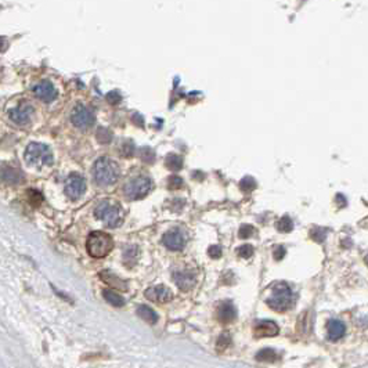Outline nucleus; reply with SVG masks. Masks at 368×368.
Here are the masks:
<instances>
[{"mask_svg":"<svg viewBox=\"0 0 368 368\" xmlns=\"http://www.w3.org/2000/svg\"><path fill=\"white\" fill-rule=\"evenodd\" d=\"M119 175H121V171H119L118 163L112 161L111 158H98L94 163L93 177L94 182L97 183L98 186H112L119 179Z\"/></svg>","mask_w":368,"mask_h":368,"instance_id":"obj_1","label":"nucleus"},{"mask_svg":"<svg viewBox=\"0 0 368 368\" xmlns=\"http://www.w3.org/2000/svg\"><path fill=\"white\" fill-rule=\"evenodd\" d=\"M94 216L97 217L98 220H101L107 227H118L122 224L123 213L122 206L119 205L118 202H114L111 200H104L96 206L94 209Z\"/></svg>","mask_w":368,"mask_h":368,"instance_id":"obj_2","label":"nucleus"},{"mask_svg":"<svg viewBox=\"0 0 368 368\" xmlns=\"http://www.w3.org/2000/svg\"><path fill=\"white\" fill-rule=\"evenodd\" d=\"M25 162L28 163L30 166L34 167H44L53 165V152L49 148V146H46L43 143H31L28 144V147L25 148L24 152Z\"/></svg>","mask_w":368,"mask_h":368,"instance_id":"obj_3","label":"nucleus"},{"mask_svg":"<svg viewBox=\"0 0 368 368\" xmlns=\"http://www.w3.org/2000/svg\"><path fill=\"white\" fill-rule=\"evenodd\" d=\"M273 295L267 299V306L275 312H285L294 306V295L287 282H275L273 285Z\"/></svg>","mask_w":368,"mask_h":368,"instance_id":"obj_4","label":"nucleus"},{"mask_svg":"<svg viewBox=\"0 0 368 368\" xmlns=\"http://www.w3.org/2000/svg\"><path fill=\"white\" fill-rule=\"evenodd\" d=\"M114 248L112 237L103 231H93L88 237L86 249L93 258H105Z\"/></svg>","mask_w":368,"mask_h":368,"instance_id":"obj_5","label":"nucleus"},{"mask_svg":"<svg viewBox=\"0 0 368 368\" xmlns=\"http://www.w3.org/2000/svg\"><path fill=\"white\" fill-rule=\"evenodd\" d=\"M150 190H151V180L146 176L134 177L132 180H129L123 187L125 195L132 201L144 198L150 192Z\"/></svg>","mask_w":368,"mask_h":368,"instance_id":"obj_6","label":"nucleus"},{"mask_svg":"<svg viewBox=\"0 0 368 368\" xmlns=\"http://www.w3.org/2000/svg\"><path fill=\"white\" fill-rule=\"evenodd\" d=\"M96 121L94 112L90 108H88L83 104L75 105L72 112H71V122L78 129H88Z\"/></svg>","mask_w":368,"mask_h":368,"instance_id":"obj_7","label":"nucleus"},{"mask_svg":"<svg viewBox=\"0 0 368 368\" xmlns=\"http://www.w3.org/2000/svg\"><path fill=\"white\" fill-rule=\"evenodd\" d=\"M86 191V180L78 173H72L65 182V194L69 200H79Z\"/></svg>","mask_w":368,"mask_h":368,"instance_id":"obj_8","label":"nucleus"},{"mask_svg":"<svg viewBox=\"0 0 368 368\" xmlns=\"http://www.w3.org/2000/svg\"><path fill=\"white\" fill-rule=\"evenodd\" d=\"M163 245L171 250H182L186 244V237L180 229H172L162 237Z\"/></svg>","mask_w":368,"mask_h":368,"instance_id":"obj_9","label":"nucleus"},{"mask_svg":"<svg viewBox=\"0 0 368 368\" xmlns=\"http://www.w3.org/2000/svg\"><path fill=\"white\" fill-rule=\"evenodd\" d=\"M144 296L151 302H155V303H166L173 298L172 291L165 285H157V287L148 288L144 292Z\"/></svg>","mask_w":368,"mask_h":368,"instance_id":"obj_10","label":"nucleus"},{"mask_svg":"<svg viewBox=\"0 0 368 368\" xmlns=\"http://www.w3.org/2000/svg\"><path fill=\"white\" fill-rule=\"evenodd\" d=\"M34 94L44 103H51L57 97V89L50 80H42L34 88Z\"/></svg>","mask_w":368,"mask_h":368,"instance_id":"obj_11","label":"nucleus"},{"mask_svg":"<svg viewBox=\"0 0 368 368\" xmlns=\"http://www.w3.org/2000/svg\"><path fill=\"white\" fill-rule=\"evenodd\" d=\"M34 107L30 103H21L10 111V119L17 125H25L31 121Z\"/></svg>","mask_w":368,"mask_h":368,"instance_id":"obj_12","label":"nucleus"},{"mask_svg":"<svg viewBox=\"0 0 368 368\" xmlns=\"http://www.w3.org/2000/svg\"><path fill=\"white\" fill-rule=\"evenodd\" d=\"M280 332L278 325L270 320H260L253 327V334L258 338H269V336H277Z\"/></svg>","mask_w":368,"mask_h":368,"instance_id":"obj_13","label":"nucleus"},{"mask_svg":"<svg viewBox=\"0 0 368 368\" xmlns=\"http://www.w3.org/2000/svg\"><path fill=\"white\" fill-rule=\"evenodd\" d=\"M173 280H175L177 287L182 291H184V292L190 291L195 285V275L192 274L190 270L175 271L173 273Z\"/></svg>","mask_w":368,"mask_h":368,"instance_id":"obj_14","label":"nucleus"},{"mask_svg":"<svg viewBox=\"0 0 368 368\" xmlns=\"http://www.w3.org/2000/svg\"><path fill=\"white\" fill-rule=\"evenodd\" d=\"M24 175L20 169L13 166H5L0 169V180L9 183V184H18L22 180Z\"/></svg>","mask_w":368,"mask_h":368,"instance_id":"obj_15","label":"nucleus"},{"mask_svg":"<svg viewBox=\"0 0 368 368\" xmlns=\"http://www.w3.org/2000/svg\"><path fill=\"white\" fill-rule=\"evenodd\" d=\"M237 317V310L234 307V304L231 303V302H224V303H221L219 306V309H217V319L220 320L221 323H231V321H234Z\"/></svg>","mask_w":368,"mask_h":368,"instance_id":"obj_16","label":"nucleus"},{"mask_svg":"<svg viewBox=\"0 0 368 368\" xmlns=\"http://www.w3.org/2000/svg\"><path fill=\"white\" fill-rule=\"evenodd\" d=\"M100 277H101V280H103L105 284H108L109 287H112L115 290L128 291V282H125L123 280H121L118 275L114 274L112 271L109 270L101 271V273H100Z\"/></svg>","mask_w":368,"mask_h":368,"instance_id":"obj_17","label":"nucleus"},{"mask_svg":"<svg viewBox=\"0 0 368 368\" xmlns=\"http://www.w3.org/2000/svg\"><path fill=\"white\" fill-rule=\"evenodd\" d=\"M327 331H328V338L331 341H339L346 332V327L339 320H329L327 324Z\"/></svg>","mask_w":368,"mask_h":368,"instance_id":"obj_18","label":"nucleus"},{"mask_svg":"<svg viewBox=\"0 0 368 368\" xmlns=\"http://www.w3.org/2000/svg\"><path fill=\"white\" fill-rule=\"evenodd\" d=\"M137 314L140 319L144 320L148 324H155L158 321V314L155 313L151 307L146 306V304H140V306H138Z\"/></svg>","mask_w":368,"mask_h":368,"instance_id":"obj_19","label":"nucleus"},{"mask_svg":"<svg viewBox=\"0 0 368 368\" xmlns=\"http://www.w3.org/2000/svg\"><path fill=\"white\" fill-rule=\"evenodd\" d=\"M103 296H104V299L107 300L109 304L115 306V307H122V306H125V299H123L121 295L117 294L115 291L104 290Z\"/></svg>","mask_w":368,"mask_h":368,"instance_id":"obj_20","label":"nucleus"},{"mask_svg":"<svg viewBox=\"0 0 368 368\" xmlns=\"http://www.w3.org/2000/svg\"><path fill=\"white\" fill-rule=\"evenodd\" d=\"M256 360L265 361V363H273L277 360V353H275L274 349H262L260 352L256 353Z\"/></svg>","mask_w":368,"mask_h":368,"instance_id":"obj_21","label":"nucleus"},{"mask_svg":"<svg viewBox=\"0 0 368 368\" xmlns=\"http://www.w3.org/2000/svg\"><path fill=\"white\" fill-rule=\"evenodd\" d=\"M165 165H166L167 169H171V171H180L183 167V159L182 157H179L176 154H171V155H167L166 159H165Z\"/></svg>","mask_w":368,"mask_h":368,"instance_id":"obj_22","label":"nucleus"},{"mask_svg":"<svg viewBox=\"0 0 368 368\" xmlns=\"http://www.w3.org/2000/svg\"><path fill=\"white\" fill-rule=\"evenodd\" d=\"M294 229V221L291 220L288 216L281 217L280 220L277 221V230L281 233H290Z\"/></svg>","mask_w":368,"mask_h":368,"instance_id":"obj_23","label":"nucleus"},{"mask_svg":"<svg viewBox=\"0 0 368 368\" xmlns=\"http://www.w3.org/2000/svg\"><path fill=\"white\" fill-rule=\"evenodd\" d=\"M137 246L129 245L128 248H125V250H123V259H125V262H128V263H134V260L137 258Z\"/></svg>","mask_w":368,"mask_h":368,"instance_id":"obj_24","label":"nucleus"},{"mask_svg":"<svg viewBox=\"0 0 368 368\" xmlns=\"http://www.w3.org/2000/svg\"><path fill=\"white\" fill-rule=\"evenodd\" d=\"M97 140L101 144H108L111 140H112V133L109 132L108 129H105V128H100L97 130Z\"/></svg>","mask_w":368,"mask_h":368,"instance_id":"obj_25","label":"nucleus"},{"mask_svg":"<svg viewBox=\"0 0 368 368\" xmlns=\"http://www.w3.org/2000/svg\"><path fill=\"white\" fill-rule=\"evenodd\" d=\"M240 188L242 191H252L256 188V182L253 177L246 176L240 182Z\"/></svg>","mask_w":368,"mask_h":368,"instance_id":"obj_26","label":"nucleus"},{"mask_svg":"<svg viewBox=\"0 0 368 368\" xmlns=\"http://www.w3.org/2000/svg\"><path fill=\"white\" fill-rule=\"evenodd\" d=\"M230 344H231V336L229 332H223V334L219 336V339H217V348L220 349V350L229 348Z\"/></svg>","mask_w":368,"mask_h":368,"instance_id":"obj_27","label":"nucleus"},{"mask_svg":"<svg viewBox=\"0 0 368 368\" xmlns=\"http://www.w3.org/2000/svg\"><path fill=\"white\" fill-rule=\"evenodd\" d=\"M28 198H30L31 204L35 206H38L40 202L43 201V195L39 191H36V190H30L28 191Z\"/></svg>","mask_w":368,"mask_h":368,"instance_id":"obj_28","label":"nucleus"},{"mask_svg":"<svg viewBox=\"0 0 368 368\" xmlns=\"http://www.w3.org/2000/svg\"><path fill=\"white\" fill-rule=\"evenodd\" d=\"M236 252L241 256V258H245V259H248V258H250V256L253 255V248H252L250 245H248V244H245V245L240 246Z\"/></svg>","mask_w":368,"mask_h":368,"instance_id":"obj_29","label":"nucleus"},{"mask_svg":"<svg viewBox=\"0 0 368 368\" xmlns=\"http://www.w3.org/2000/svg\"><path fill=\"white\" fill-rule=\"evenodd\" d=\"M167 187L171 190H179L183 187V179L179 176H172L167 180Z\"/></svg>","mask_w":368,"mask_h":368,"instance_id":"obj_30","label":"nucleus"},{"mask_svg":"<svg viewBox=\"0 0 368 368\" xmlns=\"http://www.w3.org/2000/svg\"><path fill=\"white\" fill-rule=\"evenodd\" d=\"M253 231H255L253 227L248 226V224H244V226H241L240 234H238V236H240V238H242V240H244V238H249Z\"/></svg>","mask_w":368,"mask_h":368,"instance_id":"obj_31","label":"nucleus"},{"mask_svg":"<svg viewBox=\"0 0 368 368\" xmlns=\"http://www.w3.org/2000/svg\"><path fill=\"white\" fill-rule=\"evenodd\" d=\"M312 238L317 241V242H323L325 238L324 229H314V230H312Z\"/></svg>","mask_w":368,"mask_h":368,"instance_id":"obj_32","label":"nucleus"},{"mask_svg":"<svg viewBox=\"0 0 368 368\" xmlns=\"http://www.w3.org/2000/svg\"><path fill=\"white\" fill-rule=\"evenodd\" d=\"M208 253H209V256L213 258V259H219L221 256V248L219 245L211 246V248L208 249Z\"/></svg>","mask_w":368,"mask_h":368,"instance_id":"obj_33","label":"nucleus"},{"mask_svg":"<svg viewBox=\"0 0 368 368\" xmlns=\"http://www.w3.org/2000/svg\"><path fill=\"white\" fill-rule=\"evenodd\" d=\"M107 100H108V103L117 104L121 101V96H119L118 92H111V93L107 94Z\"/></svg>","mask_w":368,"mask_h":368,"instance_id":"obj_34","label":"nucleus"},{"mask_svg":"<svg viewBox=\"0 0 368 368\" xmlns=\"http://www.w3.org/2000/svg\"><path fill=\"white\" fill-rule=\"evenodd\" d=\"M285 255V248L284 246H277V249L274 250V259L275 260H280L282 259Z\"/></svg>","mask_w":368,"mask_h":368,"instance_id":"obj_35","label":"nucleus"}]
</instances>
